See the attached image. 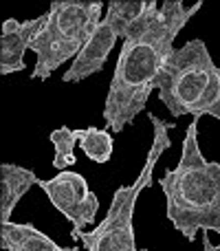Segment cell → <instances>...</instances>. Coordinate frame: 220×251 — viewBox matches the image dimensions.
I'll list each match as a JSON object with an SVG mask.
<instances>
[{
    "mask_svg": "<svg viewBox=\"0 0 220 251\" xmlns=\"http://www.w3.org/2000/svg\"><path fill=\"white\" fill-rule=\"evenodd\" d=\"M33 185H40V178L33 170L16 163L0 165V225L11 223L13 209Z\"/></svg>",
    "mask_w": 220,
    "mask_h": 251,
    "instance_id": "9c48e42d",
    "label": "cell"
},
{
    "mask_svg": "<svg viewBox=\"0 0 220 251\" xmlns=\"http://www.w3.org/2000/svg\"><path fill=\"white\" fill-rule=\"evenodd\" d=\"M99 22V0H53L47 22L31 44L35 53L31 79H49L64 62L75 60Z\"/></svg>",
    "mask_w": 220,
    "mask_h": 251,
    "instance_id": "5b68a950",
    "label": "cell"
},
{
    "mask_svg": "<svg viewBox=\"0 0 220 251\" xmlns=\"http://www.w3.org/2000/svg\"><path fill=\"white\" fill-rule=\"evenodd\" d=\"M0 247L4 251H77L75 247H60L31 223H2Z\"/></svg>",
    "mask_w": 220,
    "mask_h": 251,
    "instance_id": "30bf717a",
    "label": "cell"
},
{
    "mask_svg": "<svg viewBox=\"0 0 220 251\" xmlns=\"http://www.w3.org/2000/svg\"><path fill=\"white\" fill-rule=\"evenodd\" d=\"M146 4L147 0H110L106 16L95 26L86 47L82 49V53L71 62L69 71L62 75V82L77 84L91 77V75H97L99 71H104L112 49L117 47L119 40L123 42L130 25L143 13Z\"/></svg>",
    "mask_w": 220,
    "mask_h": 251,
    "instance_id": "8992f818",
    "label": "cell"
},
{
    "mask_svg": "<svg viewBox=\"0 0 220 251\" xmlns=\"http://www.w3.org/2000/svg\"><path fill=\"white\" fill-rule=\"evenodd\" d=\"M40 187L49 196L53 207L73 225L71 238H75L88 225L95 223L97 212H99V199L88 187V181L82 174L73 172V170H64L49 181L40 178Z\"/></svg>",
    "mask_w": 220,
    "mask_h": 251,
    "instance_id": "52a82bcc",
    "label": "cell"
},
{
    "mask_svg": "<svg viewBox=\"0 0 220 251\" xmlns=\"http://www.w3.org/2000/svg\"><path fill=\"white\" fill-rule=\"evenodd\" d=\"M147 119L154 126V141L147 152L146 165L132 185H119L115 190L104 221L93 231H88V234L82 231L73 238L84 243L86 251H146L137 247V238H134V205H137L141 192L154 183V165L161 159V154L172 146L170 128H176L174 122H165V119L156 117L154 113H147Z\"/></svg>",
    "mask_w": 220,
    "mask_h": 251,
    "instance_id": "277c9868",
    "label": "cell"
},
{
    "mask_svg": "<svg viewBox=\"0 0 220 251\" xmlns=\"http://www.w3.org/2000/svg\"><path fill=\"white\" fill-rule=\"evenodd\" d=\"M44 22H47V13L40 18L26 22L18 20H4L2 25V38H0V73H20L26 69L24 64V53L31 49L33 40L42 31Z\"/></svg>",
    "mask_w": 220,
    "mask_h": 251,
    "instance_id": "ba28073f",
    "label": "cell"
},
{
    "mask_svg": "<svg viewBox=\"0 0 220 251\" xmlns=\"http://www.w3.org/2000/svg\"><path fill=\"white\" fill-rule=\"evenodd\" d=\"M165 196V216L172 227L194 243L198 231L220 234V163L207 161L198 146V122L185 130L176 168L159 178Z\"/></svg>",
    "mask_w": 220,
    "mask_h": 251,
    "instance_id": "7a4b0ae2",
    "label": "cell"
},
{
    "mask_svg": "<svg viewBox=\"0 0 220 251\" xmlns=\"http://www.w3.org/2000/svg\"><path fill=\"white\" fill-rule=\"evenodd\" d=\"M49 141L55 148V154H53V168L55 170L64 172V170H69L73 163H77V159H75V146H79L77 130L62 126V128L53 130V132L49 134Z\"/></svg>",
    "mask_w": 220,
    "mask_h": 251,
    "instance_id": "7c38bea8",
    "label": "cell"
},
{
    "mask_svg": "<svg viewBox=\"0 0 220 251\" xmlns=\"http://www.w3.org/2000/svg\"><path fill=\"white\" fill-rule=\"evenodd\" d=\"M203 251H220V245H214L212 240H209L207 231H203Z\"/></svg>",
    "mask_w": 220,
    "mask_h": 251,
    "instance_id": "4fadbf2b",
    "label": "cell"
},
{
    "mask_svg": "<svg viewBox=\"0 0 220 251\" xmlns=\"http://www.w3.org/2000/svg\"><path fill=\"white\" fill-rule=\"evenodd\" d=\"M77 143L84 150V156L91 159L93 163H108L112 150H115L112 134L104 128H95V126L77 130Z\"/></svg>",
    "mask_w": 220,
    "mask_h": 251,
    "instance_id": "8fae6325",
    "label": "cell"
},
{
    "mask_svg": "<svg viewBox=\"0 0 220 251\" xmlns=\"http://www.w3.org/2000/svg\"><path fill=\"white\" fill-rule=\"evenodd\" d=\"M156 95L172 117L220 122V69L205 40H190L172 53L156 77Z\"/></svg>",
    "mask_w": 220,
    "mask_h": 251,
    "instance_id": "3957f363",
    "label": "cell"
},
{
    "mask_svg": "<svg viewBox=\"0 0 220 251\" xmlns=\"http://www.w3.org/2000/svg\"><path fill=\"white\" fill-rule=\"evenodd\" d=\"M203 7V0L185 7L183 0H147L143 13L130 25L121 42L119 60L112 73L104 104V122L115 132H123L147 106L156 77L172 57L174 40Z\"/></svg>",
    "mask_w": 220,
    "mask_h": 251,
    "instance_id": "6da1fadb",
    "label": "cell"
}]
</instances>
